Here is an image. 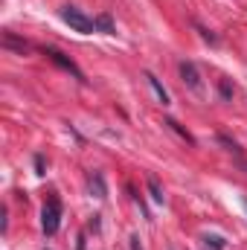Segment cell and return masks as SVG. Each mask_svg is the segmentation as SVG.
I'll use <instances>...</instances> for the list:
<instances>
[{
    "label": "cell",
    "instance_id": "1",
    "mask_svg": "<svg viewBox=\"0 0 247 250\" xmlns=\"http://www.w3.org/2000/svg\"><path fill=\"white\" fill-rule=\"evenodd\" d=\"M62 21L70 26V29H76V32H82V35H90V32H96V21L93 18H87L82 9H76V6H62Z\"/></svg>",
    "mask_w": 247,
    "mask_h": 250
},
{
    "label": "cell",
    "instance_id": "2",
    "mask_svg": "<svg viewBox=\"0 0 247 250\" xmlns=\"http://www.w3.org/2000/svg\"><path fill=\"white\" fill-rule=\"evenodd\" d=\"M59 227H62V201L50 198L41 209V230H44V236H56Z\"/></svg>",
    "mask_w": 247,
    "mask_h": 250
},
{
    "label": "cell",
    "instance_id": "3",
    "mask_svg": "<svg viewBox=\"0 0 247 250\" xmlns=\"http://www.w3.org/2000/svg\"><path fill=\"white\" fill-rule=\"evenodd\" d=\"M44 56H47V59H50L53 64H59L62 70H67V73H70L73 79H79V82H87V79H84V73L79 70V64L73 62V59H67L64 53H59V50H53V47H47V50H44Z\"/></svg>",
    "mask_w": 247,
    "mask_h": 250
},
{
    "label": "cell",
    "instance_id": "4",
    "mask_svg": "<svg viewBox=\"0 0 247 250\" xmlns=\"http://www.w3.org/2000/svg\"><path fill=\"white\" fill-rule=\"evenodd\" d=\"M181 79H184V84L189 90H195V93H201L204 90V82H201V73H198V67L192 62H181Z\"/></svg>",
    "mask_w": 247,
    "mask_h": 250
},
{
    "label": "cell",
    "instance_id": "5",
    "mask_svg": "<svg viewBox=\"0 0 247 250\" xmlns=\"http://www.w3.org/2000/svg\"><path fill=\"white\" fill-rule=\"evenodd\" d=\"M145 82H148V84H151V90H154V93H157V99H160V102H163V105H169V102H172V99H169V90H166V87H163V84H160V79H157V76H154V73H145Z\"/></svg>",
    "mask_w": 247,
    "mask_h": 250
},
{
    "label": "cell",
    "instance_id": "6",
    "mask_svg": "<svg viewBox=\"0 0 247 250\" xmlns=\"http://www.w3.org/2000/svg\"><path fill=\"white\" fill-rule=\"evenodd\" d=\"M87 187H90V195H93V198H108V189H105V181H102V175H99V172H96V175H90Z\"/></svg>",
    "mask_w": 247,
    "mask_h": 250
},
{
    "label": "cell",
    "instance_id": "7",
    "mask_svg": "<svg viewBox=\"0 0 247 250\" xmlns=\"http://www.w3.org/2000/svg\"><path fill=\"white\" fill-rule=\"evenodd\" d=\"M3 47H9V50H18L21 56H23V53L29 50V44H26V41H18V38H15L12 32H6V35H3Z\"/></svg>",
    "mask_w": 247,
    "mask_h": 250
},
{
    "label": "cell",
    "instance_id": "8",
    "mask_svg": "<svg viewBox=\"0 0 247 250\" xmlns=\"http://www.w3.org/2000/svg\"><path fill=\"white\" fill-rule=\"evenodd\" d=\"M96 29H99V32H105V35H114V32H117V29H114V21H111V15H108V12H102V15L96 18Z\"/></svg>",
    "mask_w": 247,
    "mask_h": 250
},
{
    "label": "cell",
    "instance_id": "9",
    "mask_svg": "<svg viewBox=\"0 0 247 250\" xmlns=\"http://www.w3.org/2000/svg\"><path fill=\"white\" fill-rule=\"evenodd\" d=\"M148 192H151V198H154L157 204L166 201V195H163V189H160V181H157V178H148Z\"/></svg>",
    "mask_w": 247,
    "mask_h": 250
},
{
    "label": "cell",
    "instance_id": "10",
    "mask_svg": "<svg viewBox=\"0 0 247 250\" xmlns=\"http://www.w3.org/2000/svg\"><path fill=\"white\" fill-rule=\"evenodd\" d=\"M166 125H169V128H172V131H175L178 137H184L186 143H195V140H192V134H189V131H186V128H184L181 123H175V120H166Z\"/></svg>",
    "mask_w": 247,
    "mask_h": 250
},
{
    "label": "cell",
    "instance_id": "11",
    "mask_svg": "<svg viewBox=\"0 0 247 250\" xmlns=\"http://www.w3.org/2000/svg\"><path fill=\"white\" fill-rule=\"evenodd\" d=\"M204 245H206V250H224V248H227V242H224L221 236H206V239H204Z\"/></svg>",
    "mask_w": 247,
    "mask_h": 250
},
{
    "label": "cell",
    "instance_id": "12",
    "mask_svg": "<svg viewBox=\"0 0 247 250\" xmlns=\"http://www.w3.org/2000/svg\"><path fill=\"white\" fill-rule=\"evenodd\" d=\"M230 93H233V90H230V84H227V82H221V96H224V99H230Z\"/></svg>",
    "mask_w": 247,
    "mask_h": 250
},
{
    "label": "cell",
    "instance_id": "13",
    "mask_svg": "<svg viewBox=\"0 0 247 250\" xmlns=\"http://www.w3.org/2000/svg\"><path fill=\"white\" fill-rule=\"evenodd\" d=\"M35 169H38V175H44V157H41V154L35 157Z\"/></svg>",
    "mask_w": 247,
    "mask_h": 250
},
{
    "label": "cell",
    "instance_id": "14",
    "mask_svg": "<svg viewBox=\"0 0 247 250\" xmlns=\"http://www.w3.org/2000/svg\"><path fill=\"white\" fill-rule=\"evenodd\" d=\"M131 250H143V248H140V239H137V236H131Z\"/></svg>",
    "mask_w": 247,
    "mask_h": 250
},
{
    "label": "cell",
    "instance_id": "15",
    "mask_svg": "<svg viewBox=\"0 0 247 250\" xmlns=\"http://www.w3.org/2000/svg\"><path fill=\"white\" fill-rule=\"evenodd\" d=\"M239 166H242V169L247 172V160H239Z\"/></svg>",
    "mask_w": 247,
    "mask_h": 250
},
{
    "label": "cell",
    "instance_id": "16",
    "mask_svg": "<svg viewBox=\"0 0 247 250\" xmlns=\"http://www.w3.org/2000/svg\"><path fill=\"white\" fill-rule=\"evenodd\" d=\"M245 207H247V201H245Z\"/></svg>",
    "mask_w": 247,
    "mask_h": 250
}]
</instances>
